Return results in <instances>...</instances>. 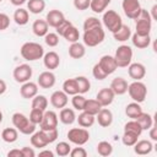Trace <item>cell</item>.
<instances>
[{
	"label": "cell",
	"mask_w": 157,
	"mask_h": 157,
	"mask_svg": "<svg viewBox=\"0 0 157 157\" xmlns=\"http://www.w3.org/2000/svg\"><path fill=\"white\" fill-rule=\"evenodd\" d=\"M21 56L27 61H36L42 59L44 55V49L39 43L36 42H26L22 44L20 49Z\"/></svg>",
	"instance_id": "6da1fadb"
},
{
	"label": "cell",
	"mask_w": 157,
	"mask_h": 157,
	"mask_svg": "<svg viewBox=\"0 0 157 157\" xmlns=\"http://www.w3.org/2000/svg\"><path fill=\"white\" fill-rule=\"evenodd\" d=\"M12 124L23 135H32L36 131V124H33L25 114L20 112L12 114Z\"/></svg>",
	"instance_id": "7a4b0ae2"
},
{
	"label": "cell",
	"mask_w": 157,
	"mask_h": 157,
	"mask_svg": "<svg viewBox=\"0 0 157 157\" xmlns=\"http://www.w3.org/2000/svg\"><path fill=\"white\" fill-rule=\"evenodd\" d=\"M105 37V32L103 29V27H96V28H91L87 31H83V44L87 47H97L98 44H101L104 40Z\"/></svg>",
	"instance_id": "3957f363"
},
{
	"label": "cell",
	"mask_w": 157,
	"mask_h": 157,
	"mask_svg": "<svg viewBox=\"0 0 157 157\" xmlns=\"http://www.w3.org/2000/svg\"><path fill=\"white\" fill-rule=\"evenodd\" d=\"M102 25L109 32L114 33L115 31H118L121 27L123 21H121L120 15L117 11H114V10H107L103 13V17H102Z\"/></svg>",
	"instance_id": "277c9868"
},
{
	"label": "cell",
	"mask_w": 157,
	"mask_h": 157,
	"mask_svg": "<svg viewBox=\"0 0 157 157\" xmlns=\"http://www.w3.org/2000/svg\"><path fill=\"white\" fill-rule=\"evenodd\" d=\"M135 28H136L135 33H137V34H142V36L150 34L151 28H152V18H151V15L147 10L141 9L140 15L136 18Z\"/></svg>",
	"instance_id": "5b68a950"
},
{
	"label": "cell",
	"mask_w": 157,
	"mask_h": 157,
	"mask_svg": "<svg viewBox=\"0 0 157 157\" xmlns=\"http://www.w3.org/2000/svg\"><path fill=\"white\" fill-rule=\"evenodd\" d=\"M114 59L118 67H128L132 60V49L126 44H121L117 48Z\"/></svg>",
	"instance_id": "8992f818"
},
{
	"label": "cell",
	"mask_w": 157,
	"mask_h": 157,
	"mask_svg": "<svg viewBox=\"0 0 157 157\" xmlns=\"http://www.w3.org/2000/svg\"><path fill=\"white\" fill-rule=\"evenodd\" d=\"M130 96V98L134 101V102H137V103H142L146 98V94H147V88H146V85L141 81H134L128 85V91H126Z\"/></svg>",
	"instance_id": "52a82bcc"
},
{
	"label": "cell",
	"mask_w": 157,
	"mask_h": 157,
	"mask_svg": "<svg viewBox=\"0 0 157 157\" xmlns=\"http://www.w3.org/2000/svg\"><path fill=\"white\" fill-rule=\"evenodd\" d=\"M67 139L70 142L77 145V146H82L85 145L88 140H90V132L86 128H71L67 131Z\"/></svg>",
	"instance_id": "ba28073f"
},
{
	"label": "cell",
	"mask_w": 157,
	"mask_h": 157,
	"mask_svg": "<svg viewBox=\"0 0 157 157\" xmlns=\"http://www.w3.org/2000/svg\"><path fill=\"white\" fill-rule=\"evenodd\" d=\"M121 7H123L125 16L128 18H131V20H136L140 15L141 9H142L139 0H123Z\"/></svg>",
	"instance_id": "9c48e42d"
},
{
	"label": "cell",
	"mask_w": 157,
	"mask_h": 157,
	"mask_svg": "<svg viewBox=\"0 0 157 157\" xmlns=\"http://www.w3.org/2000/svg\"><path fill=\"white\" fill-rule=\"evenodd\" d=\"M32 74H33V70L28 64H21L13 69L12 76L16 82L23 83V82L29 81V78L32 77Z\"/></svg>",
	"instance_id": "30bf717a"
},
{
	"label": "cell",
	"mask_w": 157,
	"mask_h": 157,
	"mask_svg": "<svg viewBox=\"0 0 157 157\" xmlns=\"http://www.w3.org/2000/svg\"><path fill=\"white\" fill-rule=\"evenodd\" d=\"M40 130H52L58 128V115L54 110H44L43 119L39 124Z\"/></svg>",
	"instance_id": "8fae6325"
},
{
	"label": "cell",
	"mask_w": 157,
	"mask_h": 157,
	"mask_svg": "<svg viewBox=\"0 0 157 157\" xmlns=\"http://www.w3.org/2000/svg\"><path fill=\"white\" fill-rule=\"evenodd\" d=\"M128 74L134 81H141L146 75V69L141 63H130L128 66Z\"/></svg>",
	"instance_id": "7c38bea8"
},
{
	"label": "cell",
	"mask_w": 157,
	"mask_h": 157,
	"mask_svg": "<svg viewBox=\"0 0 157 157\" xmlns=\"http://www.w3.org/2000/svg\"><path fill=\"white\" fill-rule=\"evenodd\" d=\"M98 65H99L101 69L107 74V76H108V75H112V74L118 69L117 63H115V59H114V56H112V55H103V56L99 59Z\"/></svg>",
	"instance_id": "4fadbf2b"
},
{
	"label": "cell",
	"mask_w": 157,
	"mask_h": 157,
	"mask_svg": "<svg viewBox=\"0 0 157 157\" xmlns=\"http://www.w3.org/2000/svg\"><path fill=\"white\" fill-rule=\"evenodd\" d=\"M55 75L48 70V71H43L39 76H38V80H37V85L40 87V88H52L54 85H55Z\"/></svg>",
	"instance_id": "5bb4252c"
},
{
	"label": "cell",
	"mask_w": 157,
	"mask_h": 157,
	"mask_svg": "<svg viewBox=\"0 0 157 157\" xmlns=\"http://www.w3.org/2000/svg\"><path fill=\"white\" fill-rule=\"evenodd\" d=\"M114 97H115V94L110 90V87H105V88H102V90L98 91L96 99L101 103L102 107H108V105H110L113 103Z\"/></svg>",
	"instance_id": "9a60e30c"
},
{
	"label": "cell",
	"mask_w": 157,
	"mask_h": 157,
	"mask_svg": "<svg viewBox=\"0 0 157 157\" xmlns=\"http://www.w3.org/2000/svg\"><path fill=\"white\" fill-rule=\"evenodd\" d=\"M43 64L48 70H55L60 65V56L55 52H48L43 55Z\"/></svg>",
	"instance_id": "2e32d148"
},
{
	"label": "cell",
	"mask_w": 157,
	"mask_h": 157,
	"mask_svg": "<svg viewBox=\"0 0 157 157\" xmlns=\"http://www.w3.org/2000/svg\"><path fill=\"white\" fill-rule=\"evenodd\" d=\"M20 94L22 96V98H26V99L33 98L36 94H38V85L32 81L23 82L20 88Z\"/></svg>",
	"instance_id": "e0dca14e"
},
{
	"label": "cell",
	"mask_w": 157,
	"mask_h": 157,
	"mask_svg": "<svg viewBox=\"0 0 157 157\" xmlns=\"http://www.w3.org/2000/svg\"><path fill=\"white\" fill-rule=\"evenodd\" d=\"M67 102H69V98H67V94L64 91H55L50 96V103L54 108H58V109L60 108L61 109V108L66 107Z\"/></svg>",
	"instance_id": "ac0fdd59"
},
{
	"label": "cell",
	"mask_w": 157,
	"mask_h": 157,
	"mask_svg": "<svg viewBox=\"0 0 157 157\" xmlns=\"http://www.w3.org/2000/svg\"><path fill=\"white\" fill-rule=\"evenodd\" d=\"M64 20H66V18H65L64 13L60 10H50L47 13V17H45V21H47L48 26H50L53 28L58 27Z\"/></svg>",
	"instance_id": "d6986e66"
},
{
	"label": "cell",
	"mask_w": 157,
	"mask_h": 157,
	"mask_svg": "<svg viewBox=\"0 0 157 157\" xmlns=\"http://www.w3.org/2000/svg\"><path fill=\"white\" fill-rule=\"evenodd\" d=\"M128 81L123 77H115L113 78V81L110 82V90L114 92L115 96H121L124 93H126L128 91Z\"/></svg>",
	"instance_id": "ffe728a7"
},
{
	"label": "cell",
	"mask_w": 157,
	"mask_h": 157,
	"mask_svg": "<svg viewBox=\"0 0 157 157\" xmlns=\"http://www.w3.org/2000/svg\"><path fill=\"white\" fill-rule=\"evenodd\" d=\"M96 115H97L96 119H97L98 124L102 128H108V126L112 125V123H113V113L108 108H102Z\"/></svg>",
	"instance_id": "44dd1931"
},
{
	"label": "cell",
	"mask_w": 157,
	"mask_h": 157,
	"mask_svg": "<svg viewBox=\"0 0 157 157\" xmlns=\"http://www.w3.org/2000/svg\"><path fill=\"white\" fill-rule=\"evenodd\" d=\"M31 145L33 147H37V148H43L47 145H49L47 135H45V131L44 130L34 131L32 134V136H31Z\"/></svg>",
	"instance_id": "7402d4cb"
},
{
	"label": "cell",
	"mask_w": 157,
	"mask_h": 157,
	"mask_svg": "<svg viewBox=\"0 0 157 157\" xmlns=\"http://www.w3.org/2000/svg\"><path fill=\"white\" fill-rule=\"evenodd\" d=\"M132 147H134L135 153L136 155H140V156L148 155L153 150V145H152V142L150 140H137L136 144Z\"/></svg>",
	"instance_id": "603a6c76"
},
{
	"label": "cell",
	"mask_w": 157,
	"mask_h": 157,
	"mask_svg": "<svg viewBox=\"0 0 157 157\" xmlns=\"http://www.w3.org/2000/svg\"><path fill=\"white\" fill-rule=\"evenodd\" d=\"M131 42L134 44V47H136L137 49H145L150 45L151 43V37L150 34L147 36H142V34H137V33H134L131 34Z\"/></svg>",
	"instance_id": "cb8c5ba5"
},
{
	"label": "cell",
	"mask_w": 157,
	"mask_h": 157,
	"mask_svg": "<svg viewBox=\"0 0 157 157\" xmlns=\"http://www.w3.org/2000/svg\"><path fill=\"white\" fill-rule=\"evenodd\" d=\"M59 119L63 124L65 125H71L76 121V114H75V110L71 109V108H61L60 113H59Z\"/></svg>",
	"instance_id": "d4e9b609"
},
{
	"label": "cell",
	"mask_w": 157,
	"mask_h": 157,
	"mask_svg": "<svg viewBox=\"0 0 157 157\" xmlns=\"http://www.w3.org/2000/svg\"><path fill=\"white\" fill-rule=\"evenodd\" d=\"M85 54H86L85 44L78 43V42H75V43L70 44V47H69V55L72 59H81V58L85 56Z\"/></svg>",
	"instance_id": "484cf974"
},
{
	"label": "cell",
	"mask_w": 157,
	"mask_h": 157,
	"mask_svg": "<svg viewBox=\"0 0 157 157\" xmlns=\"http://www.w3.org/2000/svg\"><path fill=\"white\" fill-rule=\"evenodd\" d=\"M48 28H49V26L45 20H36L32 25V32L37 37H44L49 31Z\"/></svg>",
	"instance_id": "4316f807"
},
{
	"label": "cell",
	"mask_w": 157,
	"mask_h": 157,
	"mask_svg": "<svg viewBox=\"0 0 157 157\" xmlns=\"http://www.w3.org/2000/svg\"><path fill=\"white\" fill-rule=\"evenodd\" d=\"M131 29H130V27L129 26H126V25H121V27L118 29V31H115L114 33H113V37H114V39L117 40V42H126L128 39H130V37H131Z\"/></svg>",
	"instance_id": "83f0119b"
},
{
	"label": "cell",
	"mask_w": 157,
	"mask_h": 157,
	"mask_svg": "<svg viewBox=\"0 0 157 157\" xmlns=\"http://www.w3.org/2000/svg\"><path fill=\"white\" fill-rule=\"evenodd\" d=\"M13 21H15L18 26H25V25H27L28 21H29L28 10L22 9V7H18V9L13 12Z\"/></svg>",
	"instance_id": "f1b7e54d"
},
{
	"label": "cell",
	"mask_w": 157,
	"mask_h": 157,
	"mask_svg": "<svg viewBox=\"0 0 157 157\" xmlns=\"http://www.w3.org/2000/svg\"><path fill=\"white\" fill-rule=\"evenodd\" d=\"M76 120H77V123H78L80 126H82V128H90V126H92L94 124L96 115H92V114L86 113V112L82 110V113L78 114V117L76 118Z\"/></svg>",
	"instance_id": "f546056e"
},
{
	"label": "cell",
	"mask_w": 157,
	"mask_h": 157,
	"mask_svg": "<svg viewBox=\"0 0 157 157\" xmlns=\"http://www.w3.org/2000/svg\"><path fill=\"white\" fill-rule=\"evenodd\" d=\"M27 9L29 10L31 13H34V15L42 13L45 9V1L44 0H28Z\"/></svg>",
	"instance_id": "4dcf8cb0"
},
{
	"label": "cell",
	"mask_w": 157,
	"mask_h": 157,
	"mask_svg": "<svg viewBox=\"0 0 157 157\" xmlns=\"http://www.w3.org/2000/svg\"><path fill=\"white\" fill-rule=\"evenodd\" d=\"M141 113H142V108L137 102H131L125 107V114L130 119H136Z\"/></svg>",
	"instance_id": "1f68e13d"
},
{
	"label": "cell",
	"mask_w": 157,
	"mask_h": 157,
	"mask_svg": "<svg viewBox=\"0 0 157 157\" xmlns=\"http://www.w3.org/2000/svg\"><path fill=\"white\" fill-rule=\"evenodd\" d=\"M63 91L67 94V96H74L78 93V86L75 78H67L64 81L63 83Z\"/></svg>",
	"instance_id": "d6a6232c"
},
{
	"label": "cell",
	"mask_w": 157,
	"mask_h": 157,
	"mask_svg": "<svg viewBox=\"0 0 157 157\" xmlns=\"http://www.w3.org/2000/svg\"><path fill=\"white\" fill-rule=\"evenodd\" d=\"M17 137H18V130L16 128H5L1 132V139L7 144L15 142Z\"/></svg>",
	"instance_id": "836d02e7"
},
{
	"label": "cell",
	"mask_w": 157,
	"mask_h": 157,
	"mask_svg": "<svg viewBox=\"0 0 157 157\" xmlns=\"http://www.w3.org/2000/svg\"><path fill=\"white\" fill-rule=\"evenodd\" d=\"M103 107L101 105V103L97 99H86L85 107H83V112L90 113L92 115H96Z\"/></svg>",
	"instance_id": "e575fe53"
},
{
	"label": "cell",
	"mask_w": 157,
	"mask_h": 157,
	"mask_svg": "<svg viewBox=\"0 0 157 157\" xmlns=\"http://www.w3.org/2000/svg\"><path fill=\"white\" fill-rule=\"evenodd\" d=\"M136 120H137V123L140 124L142 131H144V130H148V129L153 125V118H152V115L148 114V113H144V112H142V113L136 118Z\"/></svg>",
	"instance_id": "d590c367"
},
{
	"label": "cell",
	"mask_w": 157,
	"mask_h": 157,
	"mask_svg": "<svg viewBox=\"0 0 157 157\" xmlns=\"http://www.w3.org/2000/svg\"><path fill=\"white\" fill-rule=\"evenodd\" d=\"M61 37H64L67 42H70V43H75V42H78V39H80V32H78V29L74 26V25H71L64 33H63V36Z\"/></svg>",
	"instance_id": "8d00e7d4"
},
{
	"label": "cell",
	"mask_w": 157,
	"mask_h": 157,
	"mask_svg": "<svg viewBox=\"0 0 157 157\" xmlns=\"http://www.w3.org/2000/svg\"><path fill=\"white\" fill-rule=\"evenodd\" d=\"M112 0H91L90 4V9L94 12V13H102L107 6L110 4Z\"/></svg>",
	"instance_id": "74e56055"
},
{
	"label": "cell",
	"mask_w": 157,
	"mask_h": 157,
	"mask_svg": "<svg viewBox=\"0 0 157 157\" xmlns=\"http://www.w3.org/2000/svg\"><path fill=\"white\" fill-rule=\"evenodd\" d=\"M47 107H48V99H47L45 96H43V94H36L32 98V108L47 110Z\"/></svg>",
	"instance_id": "f35d334b"
},
{
	"label": "cell",
	"mask_w": 157,
	"mask_h": 157,
	"mask_svg": "<svg viewBox=\"0 0 157 157\" xmlns=\"http://www.w3.org/2000/svg\"><path fill=\"white\" fill-rule=\"evenodd\" d=\"M97 152H98V155H101L103 157H108L113 153V146L108 141H101L97 145Z\"/></svg>",
	"instance_id": "ab89813d"
},
{
	"label": "cell",
	"mask_w": 157,
	"mask_h": 157,
	"mask_svg": "<svg viewBox=\"0 0 157 157\" xmlns=\"http://www.w3.org/2000/svg\"><path fill=\"white\" fill-rule=\"evenodd\" d=\"M75 80H76L77 86H78V93L85 94V93H87L90 91L91 82H90V80L87 77H85V76H77V77H75Z\"/></svg>",
	"instance_id": "60d3db41"
},
{
	"label": "cell",
	"mask_w": 157,
	"mask_h": 157,
	"mask_svg": "<svg viewBox=\"0 0 157 157\" xmlns=\"http://www.w3.org/2000/svg\"><path fill=\"white\" fill-rule=\"evenodd\" d=\"M124 131L132 132V134L140 136L141 132H142V129H141V126H140V124L137 123L136 119H131L130 121H128V123L124 125Z\"/></svg>",
	"instance_id": "b9f144b4"
},
{
	"label": "cell",
	"mask_w": 157,
	"mask_h": 157,
	"mask_svg": "<svg viewBox=\"0 0 157 157\" xmlns=\"http://www.w3.org/2000/svg\"><path fill=\"white\" fill-rule=\"evenodd\" d=\"M85 103H86V98L83 97V94L81 93H77V94H74L72 96V99H71V104L72 107L76 109V110H83V107H85Z\"/></svg>",
	"instance_id": "7bdbcfd3"
},
{
	"label": "cell",
	"mask_w": 157,
	"mask_h": 157,
	"mask_svg": "<svg viewBox=\"0 0 157 157\" xmlns=\"http://www.w3.org/2000/svg\"><path fill=\"white\" fill-rule=\"evenodd\" d=\"M139 137H140V136H137V135H135V134H132V132L124 131V134H123V136H121V142H123L125 146L131 147V146H134V145L136 144V141L139 140Z\"/></svg>",
	"instance_id": "ee69618b"
},
{
	"label": "cell",
	"mask_w": 157,
	"mask_h": 157,
	"mask_svg": "<svg viewBox=\"0 0 157 157\" xmlns=\"http://www.w3.org/2000/svg\"><path fill=\"white\" fill-rule=\"evenodd\" d=\"M70 151H71V146H70V144H67L65 141H61L55 146V153L60 157L67 156L70 153Z\"/></svg>",
	"instance_id": "f6af8a7d"
},
{
	"label": "cell",
	"mask_w": 157,
	"mask_h": 157,
	"mask_svg": "<svg viewBox=\"0 0 157 157\" xmlns=\"http://www.w3.org/2000/svg\"><path fill=\"white\" fill-rule=\"evenodd\" d=\"M43 115H44V110H42V109H37V108H32L28 119H29L33 124L39 125L40 121H42V119H43Z\"/></svg>",
	"instance_id": "bcb514c9"
},
{
	"label": "cell",
	"mask_w": 157,
	"mask_h": 157,
	"mask_svg": "<svg viewBox=\"0 0 157 157\" xmlns=\"http://www.w3.org/2000/svg\"><path fill=\"white\" fill-rule=\"evenodd\" d=\"M96 27H102V21L98 20L97 17H87L83 22V31L91 29V28H96Z\"/></svg>",
	"instance_id": "7dc6e473"
},
{
	"label": "cell",
	"mask_w": 157,
	"mask_h": 157,
	"mask_svg": "<svg viewBox=\"0 0 157 157\" xmlns=\"http://www.w3.org/2000/svg\"><path fill=\"white\" fill-rule=\"evenodd\" d=\"M44 42L49 47H56L59 44V36L56 33H52V32H48L45 36H44Z\"/></svg>",
	"instance_id": "c3c4849f"
},
{
	"label": "cell",
	"mask_w": 157,
	"mask_h": 157,
	"mask_svg": "<svg viewBox=\"0 0 157 157\" xmlns=\"http://www.w3.org/2000/svg\"><path fill=\"white\" fill-rule=\"evenodd\" d=\"M92 75H93V77L96 78V80H104L105 77H107V74L101 69V66L98 65V63L97 64H94V66H93V69H92Z\"/></svg>",
	"instance_id": "681fc988"
},
{
	"label": "cell",
	"mask_w": 157,
	"mask_h": 157,
	"mask_svg": "<svg viewBox=\"0 0 157 157\" xmlns=\"http://www.w3.org/2000/svg\"><path fill=\"white\" fill-rule=\"evenodd\" d=\"M90 4H91V0H74V6L78 11H85L90 9Z\"/></svg>",
	"instance_id": "f907efd6"
},
{
	"label": "cell",
	"mask_w": 157,
	"mask_h": 157,
	"mask_svg": "<svg viewBox=\"0 0 157 157\" xmlns=\"http://www.w3.org/2000/svg\"><path fill=\"white\" fill-rule=\"evenodd\" d=\"M71 25H72V23H71L69 20H64V21H63L58 27H55V31H56L55 33H56L58 36H63V33H64V32H65V31H66Z\"/></svg>",
	"instance_id": "816d5d0a"
},
{
	"label": "cell",
	"mask_w": 157,
	"mask_h": 157,
	"mask_svg": "<svg viewBox=\"0 0 157 157\" xmlns=\"http://www.w3.org/2000/svg\"><path fill=\"white\" fill-rule=\"evenodd\" d=\"M71 157H86L87 156V151L83 147H75L70 151L69 153Z\"/></svg>",
	"instance_id": "f5cc1de1"
},
{
	"label": "cell",
	"mask_w": 157,
	"mask_h": 157,
	"mask_svg": "<svg viewBox=\"0 0 157 157\" xmlns=\"http://www.w3.org/2000/svg\"><path fill=\"white\" fill-rule=\"evenodd\" d=\"M10 26V17L6 13L0 12V31H5Z\"/></svg>",
	"instance_id": "db71d44e"
},
{
	"label": "cell",
	"mask_w": 157,
	"mask_h": 157,
	"mask_svg": "<svg viewBox=\"0 0 157 157\" xmlns=\"http://www.w3.org/2000/svg\"><path fill=\"white\" fill-rule=\"evenodd\" d=\"M44 131H45V135H47V139H48V142L49 144L54 142L58 139V135H59L58 128L56 129H52V130H44Z\"/></svg>",
	"instance_id": "11a10c76"
},
{
	"label": "cell",
	"mask_w": 157,
	"mask_h": 157,
	"mask_svg": "<svg viewBox=\"0 0 157 157\" xmlns=\"http://www.w3.org/2000/svg\"><path fill=\"white\" fill-rule=\"evenodd\" d=\"M21 151H22V156L23 157H34L36 156V152H34V150L32 147L25 146V147L21 148Z\"/></svg>",
	"instance_id": "9f6ffc18"
},
{
	"label": "cell",
	"mask_w": 157,
	"mask_h": 157,
	"mask_svg": "<svg viewBox=\"0 0 157 157\" xmlns=\"http://www.w3.org/2000/svg\"><path fill=\"white\" fill-rule=\"evenodd\" d=\"M7 156L9 157H23L22 156V151L20 148H13V150L9 151L7 152Z\"/></svg>",
	"instance_id": "6f0895ef"
},
{
	"label": "cell",
	"mask_w": 157,
	"mask_h": 157,
	"mask_svg": "<svg viewBox=\"0 0 157 157\" xmlns=\"http://www.w3.org/2000/svg\"><path fill=\"white\" fill-rule=\"evenodd\" d=\"M150 130V137L152 141H157V128H155L153 125L148 129Z\"/></svg>",
	"instance_id": "680465c9"
},
{
	"label": "cell",
	"mask_w": 157,
	"mask_h": 157,
	"mask_svg": "<svg viewBox=\"0 0 157 157\" xmlns=\"http://www.w3.org/2000/svg\"><path fill=\"white\" fill-rule=\"evenodd\" d=\"M7 90V86H6V82L4 80L0 78V94H4Z\"/></svg>",
	"instance_id": "91938a15"
},
{
	"label": "cell",
	"mask_w": 157,
	"mask_h": 157,
	"mask_svg": "<svg viewBox=\"0 0 157 157\" xmlns=\"http://www.w3.org/2000/svg\"><path fill=\"white\" fill-rule=\"evenodd\" d=\"M39 156H48V157H54V152L50 150H43L39 152Z\"/></svg>",
	"instance_id": "94428289"
},
{
	"label": "cell",
	"mask_w": 157,
	"mask_h": 157,
	"mask_svg": "<svg viewBox=\"0 0 157 157\" xmlns=\"http://www.w3.org/2000/svg\"><path fill=\"white\" fill-rule=\"evenodd\" d=\"M156 10H157V5H153L152 9H151V18L152 20H157V15H156Z\"/></svg>",
	"instance_id": "6125c7cd"
},
{
	"label": "cell",
	"mask_w": 157,
	"mask_h": 157,
	"mask_svg": "<svg viewBox=\"0 0 157 157\" xmlns=\"http://www.w3.org/2000/svg\"><path fill=\"white\" fill-rule=\"evenodd\" d=\"M10 1H11V4L15 5V6H21V5H23L27 0H10Z\"/></svg>",
	"instance_id": "be15d7a7"
},
{
	"label": "cell",
	"mask_w": 157,
	"mask_h": 157,
	"mask_svg": "<svg viewBox=\"0 0 157 157\" xmlns=\"http://www.w3.org/2000/svg\"><path fill=\"white\" fill-rule=\"evenodd\" d=\"M2 121V113H1V110H0V123Z\"/></svg>",
	"instance_id": "e7e4bbea"
},
{
	"label": "cell",
	"mask_w": 157,
	"mask_h": 157,
	"mask_svg": "<svg viewBox=\"0 0 157 157\" xmlns=\"http://www.w3.org/2000/svg\"><path fill=\"white\" fill-rule=\"evenodd\" d=\"M1 1H2V0H0V2H1Z\"/></svg>",
	"instance_id": "03108f58"
}]
</instances>
